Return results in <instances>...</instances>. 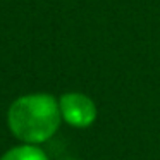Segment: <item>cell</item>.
Segmentation results:
<instances>
[{
	"label": "cell",
	"mask_w": 160,
	"mask_h": 160,
	"mask_svg": "<svg viewBox=\"0 0 160 160\" xmlns=\"http://www.w3.org/2000/svg\"><path fill=\"white\" fill-rule=\"evenodd\" d=\"M60 115L74 128H88L97 117L95 103L81 93H67L59 102Z\"/></svg>",
	"instance_id": "obj_2"
},
{
	"label": "cell",
	"mask_w": 160,
	"mask_h": 160,
	"mask_svg": "<svg viewBox=\"0 0 160 160\" xmlns=\"http://www.w3.org/2000/svg\"><path fill=\"white\" fill-rule=\"evenodd\" d=\"M0 160H48V158L40 148H36L33 145H24V146L12 148Z\"/></svg>",
	"instance_id": "obj_3"
},
{
	"label": "cell",
	"mask_w": 160,
	"mask_h": 160,
	"mask_svg": "<svg viewBox=\"0 0 160 160\" xmlns=\"http://www.w3.org/2000/svg\"><path fill=\"white\" fill-rule=\"evenodd\" d=\"M9 128L21 141L36 145L52 138L60 122L59 103L50 95L21 97L9 108Z\"/></svg>",
	"instance_id": "obj_1"
}]
</instances>
